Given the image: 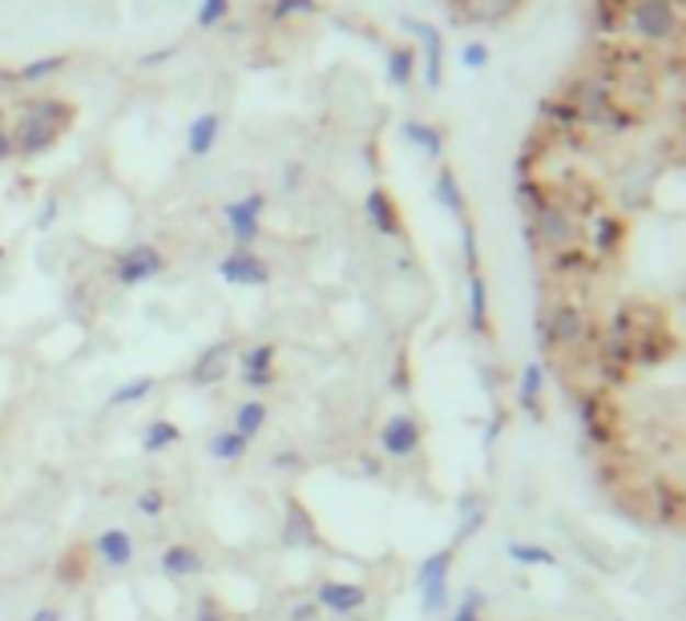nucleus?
<instances>
[{
    "mask_svg": "<svg viewBox=\"0 0 686 621\" xmlns=\"http://www.w3.org/2000/svg\"><path fill=\"white\" fill-rule=\"evenodd\" d=\"M449 569H452V545L420 561L416 569V589H420V613L437 618L449 609Z\"/></svg>",
    "mask_w": 686,
    "mask_h": 621,
    "instance_id": "7ed1b4c3",
    "label": "nucleus"
},
{
    "mask_svg": "<svg viewBox=\"0 0 686 621\" xmlns=\"http://www.w3.org/2000/svg\"><path fill=\"white\" fill-rule=\"evenodd\" d=\"M61 57H53V61H41V65H29V69H25V74H21V77H25V81H33V77H45V74H57V69H61Z\"/></svg>",
    "mask_w": 686,
    "mask_h": 621,
    "instance_id": "72a5a7b5",
    "label": "nucleus"
},
{
    "mask_svg": "<svg viewBox=\"0 0 686 621\" xmlns=\"http://www.w3.org/2000/svg\"><path fill=\"white\" fill-rule=\"evenodd\" d=\"M134 509L142 512V517H162V512L170 509V493H166V488H142L134 500Z\"/></svg>",
    "mask_w": 686,
    "mask_h": 621,
    "instance_id": "4be33fe9",
    "label": "nucleus"
},
{
    "mask_svg": "<svg viewBox=\"0 0 686 621\" xmlns=\"http://www.w3.org/2000/svg\"><path fill=\"white\" fill-rule=\"evenodd\" d=\"M481 609H485V594H481V589H469V594L461 597V609H457L452 621H481Z\"/></svg>",
    "mask_w": 686,
    "mask_h": 621,
    "instance_id": "a878e982",
    "label": "nucleus"
},
{
    "mask_svg": "<svg viewBox=\"0 0 686 621\" xmlns=\"http://www.w3.org/2000/svg\"><path fill=\"white\" fill-rule=\"evenodd\" d=\"M274 355H279V348L267 343V339H259V343H250V348L238 351V384L250 387V392H267V387L279 384Z\"/></svg>",
    "mask_w": 686,
    "mask_h": 621,
    "instance_id": "0eeeda50",
    "label": "nucleus"
},
{
    "mask_svg": "<svg viewBox=\"0 0 686 621\" xmlns=\"http://www.w3.org/2000/svg\"><path fill=\"white\" fill-rule=\"evenodd\" d=\"M230 372H235V339H214L211 348H202L199 360L190 363L187 384L218 387Z\"/></svg>",
    "mask_w": 686,
    "mask_h": 621,
    "instance_id": "423d86ee",
    "label": "nucleus"
},
{
    "mask_svg": "<svg viewBox=\"0 0 686 621\" xmlns=\"http://www.w3.org/2000/svg\"><path fill=\"white\" fill-rule=\"evenodd\" d=\"M312 9H315V0H274L271 16L283 21V16H291V13H312Z\"/></svg>",
    "mask_w": 686,
    "mask_h": 621,
    "instance_id": "c756f323",
    "label": "nucleus"
},
{
    "mask_svg": "<svg viewBox=\"0 0 686 621\" xmlns=\"http://www.w3.org/2000/svg\"><path fill=\"white\" fill-rule=\"evenodd\" d=\"M175 444H182V428H178L175 420L146 424V432H142V452H146V456H162V452H170Z\"/></svg>",
    "mask_w": 686,
    "mask_h": 621,
    "instance_id": "a211bd4d",
    "label": "nucleus"
},
{
    "mask_svg": "<svg viewBox=\"0 0 686 621\" xmlns=\"http://www.w3.org/2000/svg\"><path fill=\"white\" fill-rule=\"evenodd\" d=\"M315 613H319V606H315V601H303V606L291 609V621H312Z\"/></svg>",
    "mask_w": 686,
    "mask_h": 621,
    "instance_id": "c9c22d12",
    "label": "nucleus"
},
{
    "mask_svg": "<svg viewBox=\"0 0 686 621\" xmlns=\"http://www.w3.org/2000/svg\"><path fill=\"white\" fill-rule=\"evenodd\" d=\"M247 452H250V440H243L235 428H218V432L206 440V456L218 460V464H238Z\"/></svg>",
    "mask_w": 686,
    "mask_h": 621,
    "instance_id": "dca6fc26",
    "label": "nucleus"
},
{
    "mask_svg": "<svg viewBox=\"0 0 686 621\" xmlns=\"http://www.w3.org/2000/svg\"><path fill=\"white\" fill-rule=\"evenodd\" d=\"M408 77H412V53L408 49H396V53H392V81H396V86H404Z\"/></svg>",
    "mask_w": 686,
    "mask_h": 621,
    "instance_id": "7c9ffc66",
    "label": "nucleus"
},
{
    "mask_svg": "<svg viewBox=\"0 0 686 621\" xmlns=\"http://www.w3.org/2000/svg\"><path fill=\"white\" fill-rule=\"evenodd\" d=\"M16 154V146H13V134L9 129H0V162H9Z\"/></svg>",
    "mask_w": 686,
    "mask_h": 621,
    "instance_id": "e433bc0d",
    "label": "nucleus"
},
{
    "mask_svg": "<svg viewBox=\"0 0 686 621\" xmlns=\"http://www.w3.org/2000/svg\"><path fill=\"white\" fill-rule=\"evenodd\" d=\"M194 621H230L223 613V609H218V601H214V597H202L199 601V613H194Z\"/></svg>",
    "mask_w": 686,
    "mask_h": 621,
    "instance_id": "2f4dec72",
    "label": "nucleus"
},
{
    "mask_svg": "<svg viewBox=\"0 0 686 621\" xmlns=\"http://www.w3.org/2000/svg\"><path fill=\"white\" fill-rule=\"evenodd\" d=\"M312 601L324 609V613H331V618H356V613L368 606V589L356 582H336V577H331V582H319Z\"/></svg>",
    "mask_w": 686,
    "mask_h": 621,
    "instance_id": "6e6552de",
    "label": "nucleus"
},
{
    "mask_svg": "<svg viewBox=\"0 0 686 621\" xmlns=\"http://www.w3.org/2000/svg\"><path fill=\"white\" fill-rule=\"evenodd\" d=\"M469 324H473L476 336L488 331V298H485V279L481 274H469Z\"/></svg>",
    "mask_w": 686,
    "mask_h": 621,
    "instance_id": "412c9836",
    "label": "nucleus"
},
{
    "mask_svg": "<svg viewBox=\"0 0 686 621\" xmlns=\"http://www.w3.org/2000/svg\"><path fill=\"white\" fill-rule=\"evenodd\" d=\"M363 214H368V223L380 230L384 238H396L404 226H400V211H396V202H392V194L387 190L375 187L368 199H363Z\"/></svg>",
    "mask_w": 686,
    "mask_h": 621,
    "instance_id": "4468645a",
    "label": "nucleus"
},
{
    "mask_svg": "<svg viewBox=\"0 0 686 621\" xmlns=\"http://www.w3.org/2000/svg\"><path fill=\"white\" fill-rule=\"evenodd\" d=\"M437 199L445 202V206H449L452 214L464 211V199H461V190H457V178H452L449 170H445V174L437 178Z\"/></svg>",
    "mask_w": 686,
    "mask_h": 621,
    "instance_id": "393cba45",
    "label": "nucleus"
},
{
    "mask_svg": "<svg viewBox=\"0 0 686 621\" xmlns=\"http://www.w3.org/2000/svg\"><path fill=\"white\" fill-rule=\"evenodd\" d=\"M509 557L513 561H549V553H541V549H529V545H509Z\"/></svg>",
    "mask_w": 686,
    "mask_h": 621,
    "instance_id": "f704fd0d",
    "label": "nucleus"
},
{
    "mask_svg": "<svg viewBox=\"0 0 686 621\" xmlns=\"http://www.w3.org/2000/svg\"><path fill=\"white\" fill-rule=\"evenodd\" d=\"M464 9L473 21H497L513 9V0H464Z\"/></svg>",
    "mask_w": 686,
    "mask_h": 621,
    "instance_id": "5701e85b",
    "label": "nucleus"
},
{
    "mask_svg": "<svg viewBox=\"0 0 686 621\" xmlns=\"http://www.w3.org/2000/svg\"><path fill=\"white\" fill-rule=\"evenodd\" d=\"M154 387H158L154 375H134V380H125V384L113 387L110 399H105V408H134V404L154 396Z\"/></svg>",
    "mask_w": 686,
    "mask_h": 621,
    "instance_id": "6ab92c4d",
    "label": "nucleus"
},
{
    "mask_svg": "<svg viewBox=\"0 0 686 621\" xmlns=\"http://www.w3.org/2000/svg\"><path fill=\"white\" fill-rule=\"evenodd\" d=\"M226 9H230V0H206V4H202L199 9V25H218V21H223L226 16Z\"/></svg>",
    "mask_w": 686,
    "mask_h": 621,
    "instance_id": "cd10ccee",
    "label": "nucleus"
},
{
    "mask_svg": "<svg viewBox=\"0 0 686 621\" xmlns=\"http://www.w3.org/2000/svg\"><path fill=\"white\" fill-rule=\"evenodd\" d=\"M404 137H408V142H416V146L425 149L428 158H437V154H440V134H437V129H425L420 122L404 125Z\"/></svg>",
    "mask_w": 686,
    "mask_h": 621,
    "instance_id": "b1692460",
    "label": "nucleus"
},
{
    "mask_svg": "<svg viewBox=\"0 0 686 621\" xmlns=\"http://www.w3.org/2000/svg\"><path fill=\"white\" fill-rule=\"evenodd\" d=\"M69 117H74V110L65 101H33L13 129L16 154H41V149H49L65 134Z\"/></svg>",
    "mask_w": 686,
    "mask_h": 621,
    "instance_id": "f03ea898",
    "label": "nucleus"
},
{
    "mask_svg": "<svg viewBox=\"0 0 686 621\" xmlns=\"http://www.w3.org/2000/svg\"><path fill=\"white\" fill-rule=\"evenodd\" d=\"M283 545L288 549H319L324 537H319V524L312 521V512L300 497H283Z\"/></svg>",
    "mask_w": 686,
    "mask_h": 621,
    "instance_id": "9d476101",
    "label": "nucleus"
},
{
    "mask_svg": "<svg viewBox=\"0 0 686 621\" xmlns=\"http://www.w3.org/2000/svg\"><path fill=\"white\" fill-rule=\"evenodd\" d=\"M303 464H307V460H303L295 448H279V452H274V468H279V473H300Z\"/></svg>",
    "mask_w": 686,
    "mask_h": 621,
    "instance_id": "c85d7f7f",
    "label": "nucleus"
},
{
    "mask_svg": "<svg viewBox=\"0 0 686 621\" xmlns=\"http://www.w3.org/2000/svg\"><path fill=\"white\" fill-rule=\"evenodd\" d=\"M166 271V255L154 242H134L113 259V279L122 286H142Z\"/></svg>",
    "mask_w": 686,
    "mask_h": 621,
    "instance_id": "20e7f679",
    "label": "nucleus"
},
{
    "mask_svg": "<svg viewBox=\"0 0 686 621\" xmlns=\"http://www.w3.org/2000/svg\"><path fill=\"white\" fill-rule=\"evenodd\" d=\"M29 621H65L61 606H53V601H41L33 613H29Z\"/></svg>",
    "mask_w": 686,
    "mask_h": 621,
    "instance_id": "473e14b6",
    "label": "nucleus"
},
{
    "mask_svg": "<svg viewBox=\"0 0 686 621\" xmlns=\"http://www.w3.org/2000/svg\"><path fill=\"white\" fill-rule=\"evenodd\" d=\"M218 129H223L218 113H202V117H194V125H190V134H187V149L194 154V158H206V154L214 149V142H218Z\"/></svg>",
    "mask_w": 686,
    "mask_h": 621,
    "instance_id": "aec40b11",
    "label": "nucleus"
},
{
    "mask_svg": "<svg viewBox=\"0 0 686 621\" xmlns=\"http://www.w3.org/2000/svg\"><path fill=\"white\" fill-rule=\"evenodd\" d=\"M53 577L65 589H81L89 582V545H69L53 565Z\"/></svg>",
    "mask_w": 686,
    "mask_h": 621,
    "instance_id": "2eb2a0df",
    "label": "nucleus"
},
{
    "mask_svg": "<svg viewBox=\"0 0 686 621\" xmlns=\"http://www.w3.org/2000/svg\"><path fill=\"white\" fill-rule=\"evenodd\" d=\"M158 569H162L170 582H190V577H202V573H206V557H202V549L187 545V541H175V545L162 549Z\"/></svg>",
    "mask_w": 686,
    "mask_h": 621,
    "instance_id": "ddd939ff",
    "label": "nucleus"
},
{
    "mask_svg": "<svg viewBox=\"0 0 686 621\" xmlns=\"http://www.w3.org/2000/svg\"><path fill=\"white\" fill-rule=\"evenodd\" d=\"M537 392H541V368H525V380H521V404L525 408H533L537 404Z\"/></svg>",
    "mask_w": 686,
    "mask_h": 621,
    "instance_id": "bb28decb",
    "label": "nucleus"
},
{
    "mask_svg": "<svg viewBox=\"0 0 686 621\" xmlns=\"http://www.w3.org/2000/svg\"><path fill=\"white\" fill-rule=\"evenodd\" d=\"M89 553H93L98 565H105V569H130L134 557H137V545L125 529H101V533L93 537Z\"/></svg>",
    "mask_w": 686,
    "mask_h": 621,
    "instance_id": "9b49d317",
    "label": "nucleus"
},
{
    "mask_svg": "<svg viewBox=\"0 0 686 621\" xmlns=\"http://www.w3.org/2000/svg\"><path fill=\"white\" fill-rule=\"evenodd\" d=\"M218 274H223L230 286H267L271 283V267L255 255L250 247H235L218 262Z\"/></svg>",
    "mask_w": 686,
    "mask_h": 621,
    "instance_id": "1a4fd4ad",
    "label": "nucleus"
},
{
    "mask_svg": "<svg viewBox=\"0 0 686 621\" xmlns=\"http://www.w3.org/2000/svg\"><path fill=\"white\" fill-rule=\"evenodd\" d=\"M425 444V428L420 420L412 416V411H396V416H387L380 424V448H384V456L392 460H412Z\"/></svg>",
    "mask_w": 686,
    "mask_h": 621,
    "instance_id": "39448f33",
    "label": "nucleus"
},
{
    "mask_svg": "<svg viewBox=\"0 0 686 621\" xmlns=\"http://www.w3.org/2000/svg\"><path fill=\"white\" fill-rule=\"evenodd\" d=\"M262 206H267L262 194H247V199H235L226 206V226H230V235H235L238 247H250V242L259 238Z\"/></svg>",
    "mask_w": 686,
    "mask_h": 621,
    "instance_id": "f8f14e48",
    "label": "nucleus"
},
{
    "mask_svg": "<svg viewBox=\"0 0 686 621\" xmlns=\"http://www.w3.org/2000/svg\"><path fill=\"white\" fill-rule=\"evenodd\" d=\"M610 21L650 45L686 49V0H610Z\"/></svg>",
    "mask_w": 686,
    "mask_h": 621,
    "instance_id": "f257e3e1",
    "label": "nucleus"
},
{
    "mask_svg": "<svg viewBox=\"0 0 686 621\" xmlns=\"http://www.w3.org/2000/svg\"><path fill=\"white\" fill-rule=\"evenodd\" d=\"M267 420H271L267 399H243V404L235 408V420H230V428H235L243 440H255V436L267 428Z\"/></svg>",
    "mask_w": 686,
    "mask_h": 621,
    "instance_id": "f3484780",
    "label": "nucleus"
}]
</instances>
